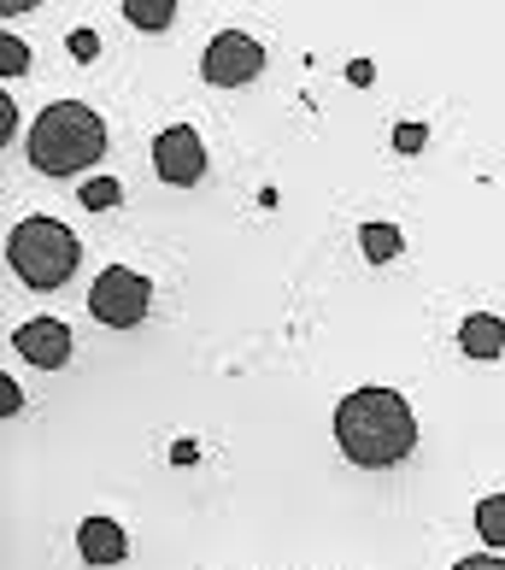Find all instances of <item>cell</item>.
<instances>
[{
  "label": "cell",
  "instance_id": "8992f818",
  "mask_svg": "<svg viewBox=\"0 0 505 570\" xmlns=\"http://www.w3.org/2000/svg\"><path fill=\"white\" fill-rule=\"evenodd\" d=\"M154 171H159V183H177V188L200 183V171H206V141H200L195 124H171V130L154 141Z\"/></svg>",
  "mask_w": 505,
  "mask_h": 570
},
{
  "label": "cell",
  "instance_id": "2e32d148",
  "mask_svg": "<svg viewBox=\"0 0 505 570\" xmlns=\"http://www.w3.org/2000/svg\"><path fill=\"white\" fill-rule=\"evenodd\" d=\"M95 48H100L95 30H77V36H71V53H77V59H95Z\"/></svg>",
  "mask_w": 505,
  "mask_h": 570
},
{
  "label": "cell",
  "instance_id": "e0dca14e",
  "mask_svg": "<svg viewBox=\"0 0 505 570\" xmlns=\"http://www.w3.org/2000/svg\"><path fill=\"white\" fill-rule=\"evenodd\" d=\"M453 570H505V559H494V553H476V559H458Z\"/></svg>",
  "mask_w": 505,
  "mask_h": 570
},
{
  "label": "cell",
  "instance_id": "8fae6325",
  "mask_svg": "<svg viewBox=\"0 0 505 570\" xmlns=\"http://www.w3.org/2000/svg\"><path fill=\"white\" fill-rule=\"evenodd\" d=\"M359 242H365V259L383 265V259H394V253H399V229L394 224H365Z\"/></svg>",
  "mask_w": 505,
  "mask_h": 570
},
{
  "label": "cell",
  "instance_id": "ba28073f",
  "mask_svg": "<svg viewBox=\"0 0 505 570\" xmlns=\"http://www.w3.org/2000/svg\"><path fill=\"white\" fill-rule=\"evenodd\" d=\"M123 530L112 518H82V530H77V553L89 559V564H118L123 559Z\"/></svg>",
  "mask_w": 505,
  "mask_h": 570
},
{
  "label": "cell",
  "instance_id": "30bf717a",
  "mask_svg": "<svg viewBox=\"0 0 505 570\" xmlns=\"http://www.w3.org/2000/svg\"><path fill=\"white\" fill-rule=\"evenodd\" d=\"M123 18H130L136 30H171L177 7L171 0H123Z\"/></svg>",
  "mask_w": 505,
  "mask_h": 570
},
{
  "label": "cell",
  "instance_id": "9a60e30c",
  "mask_svg": "<svg viewBox=\"0 0 505 570\" xmlns=\"http://www.w3.org/2000/svg\"><path fill=\"white\" fill-rule=\"evenodd\" d=\"M18 406H24V394H18V389H12V376H0V412H7V417H12Z\"/></svg>",
  "mask_w": 505,
  "mask_h": 570
},
{
  "label": "cell",
  "instance_id": "7c38bea8",
  "mask_svg": "<svg viewBox=\"0 0 505 570\" xmlns=\"http://www.w3.org/2000/svg\"><path fill=\"white\" fill-rule=\"evenodd\" d=\"M476 530H482V541L505 547V494H488L476 505Z\"/></svg>",
  "mask_w": 505,
  "mask_h": 570
},
{
  "label": "cell",
  "instance_id": "52a82bcc",
  "mask_svg": "<svg viewBox=\"0 0 505 570\" xmlns=\"http://www.w3.org/2000/svg\"><path fill=\"white\" fill-rule=\"evenodd\" d=\"M12 347L24 353L30 365H41V371H59L71 358V330L59 324V318H30V324H18Z\"/></svg>",
  "mask_w": 505,
  "mask_h": 570
},
{
  "label": "cell",
  "instance_id": "4fadbf2b",
  "mask_svg": "<svg viewBox=\"0 0 505 570\" xmlns=\"http://www.w3.org/2000/svg\"><path fill=\"white\" fill-rule=\"evenodd\" d=\"M0 71L18 77V71H30V48L18 36H0Z\"/></svg>",
  "mask_w": 505,
  "mask_h": 570
},
{
  "label": "cell",
  "instance_id": "9c48e42d",
  "mask_svg": "<svg viewBox=\"0 0 505 570\" xmlns=\"http://www.w3.org/2000/svg\"><path fill=\"white\" fill-rule=\"evenodd\" d=\"M458 347H465L471 358H499L505 353V324L499 318H465V330H458Z\"/></svg>",
  "mask_w": 505,
  "mask_h": 570
},
{
  "label": "cell",
  "instance_id": "6da1fadb",
  "mask_svg": "<svg viewBox=\"0 0 505 570\" xmlns=\"http://www.w3.org/2000/svg\"><path fill=\"white\" fill-rule=\"evenodd\" d=\"M335 441L353 464L383 471V464H399L417 448V417L394 389H353L335 406Z\"/></svg>",
  "mask_w": 505,
  "mask_h": 570
},
{
  "label": "cell",
  "instance_id": "277c9868",
  "mask_svg": "<svg viewBox=\"0 0 505 570\" xmlns=\"http://www.w3.org/2000/svg\"><path fill=\"white\" fill-rule=\"evenodd\" d=\"M147 306H154V283L130 265H107L89 288V312H95V324H107V330H136L147 318Z\"/></svg>",
  "mask_w": 505,
  "mask_h": 570
},
{
  "label": "cell",
  "instance_id": "3957f363",
  "mask_svg": "<svg viewBox=\"0 0 505 570\" xmlns=\"http://www.w3.org/2000/svg\"><path fill=\"white\" fill-rule=\"evenodd\" d=\"M77 259H82V242H77L59 218H24V224H12V236H7V265H12L30 288L71 283Z\"/></svg>",
  "mask_w": 505,
  "mask_h": 570
},
{
  "label": "cell",
  "instance_id": "5b68a950",
  "mask_svg": "<svg viewBox=\"0 0 505 570\" xmlns=\"http://www.w3.org/2000/svg\"><path fill=\"white\" fill-rule=\"evenodd\" d=\"M259 71H265V48L247 30L212 36V48H206V59H200V77L212 82V89H241V82H253Z\"/></svg>",
  "mask_w": 505,
  "mask_h": 570
},
{
  "label": "cell",
  "instance_id": "ac0fdd59",
  "mask_svg": "<svg viewBox=\"0 0 505 570\" xmlns=\"http://www.w3.org/2000/svg\"><path fill=\"white\" fill-rule=\"evenodd\" d=\"M417 141H424V130H417V124H406V130H399V147H406V154H417Z\"/></svg>",
  "mask_w": 505,
  "mask_h": 570
},
{
  "label": "cell",
  "instance_id": "7a4b0ae2",
  "mask_svg": "<svg viewBox=\"0 0 505 570\" xmlns=\"http://www.w3.org/2000/svg\"><path fill=\"white\" fill-rule=\"evenodd\" d=\"M107 154V118L82 100H59L30 130V165L41 177H77Z\"/></svg>",
  "mask_w": 505,
  "mask_h": 570
},
{
  "label": "cell",
  "instance_id": "5bb4252c",
  "mask_svg": "<svg viewBox=\"0 0 505 570\" xmlns=\"http://www.w3.org/2000/svg\"><path fill=\"white\" fill-rule=\"evenodd\" d=\"M82 206H89V213H107V206H118V183H112V177H95L89 188H82Z\"/></svg>",
  "mask_w": 505,
  "mask_h": 570
}]
</instances>
